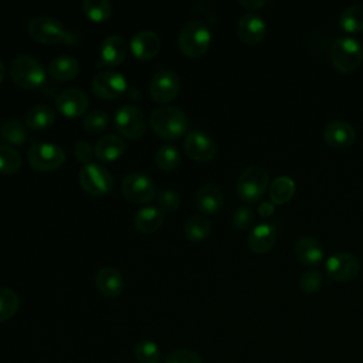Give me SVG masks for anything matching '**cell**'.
I'll return each instance as SVG.
<instances>
[{
    "instance_id": "obj_1",
    "label": "cell",
    "mask_w": 363,
    "mask_h": 363,
    "mask_svg": "<svg viewBox=\"0 0 363 363\" xmlns=\"http://www.w3.org/2000/svg\"><path fill=\"white\" fill-rule=\"evenodd\" d=\"M149 125L159 138L174 140L184 135L187 129V118L182 109L163 105L150 113Z\"/></svg>"
},
{
    "instance_id": "obj_2",
    "label": "cell",
    "mask_w": 363,
    "mask_h": 363,
    "mask_svg": "<svg viewBox=\"0 0 363 363\" xmlns=\"http://www.w3.org/2000/svg\"><path fill=\"white\" fill-rule=\"evenodd\" d=\"M330 61L342 74L353 72L363 61L362 43L352 35H340L330 45Z\"/></svg>"
},
{
    "instance_id": "obj_3",
    "label": "cell",
    "mask_w": 363,
    "mask_h": 363,
    "mask_svg": "<svg viewBox=\"0 0 363 363\" xmlns=\"http://www.w3.org/2000/svg\"><path fill=\"white\" fill-rule=\"evenodd\" d=\"M177 44L182 54L189 58H199L207 52L211 44V31L200 20L187 21L179 33Z\"/></svg>"
},
{
    "instance_id": "obj_4",
    "label": "cell",
    "mask_w": 363,
    "mask_h": 363,
    "mask_svg": "<svg viewBox=\"0 0 363 363\" xmlns=\"http://www.w3.org/2000/svg\"><path fill=\"white\" fill-rule=\"evenodd\" d=\"M11 81L23 89H35L45 81V69L43 64L31 55H17L9 67Z\"/></svg>"
},
{
    "instance_id": "obj_5",
    "label": "cell",
    "mask_w": 363,
    "mask_h": 363,
    "mask_svg": "<svg viewBox=\"0 0 363 363\" xmlns=\"http://www.w3.org/2000/svg\"><path fill=\"white\" fill-rule=\"evenodd\" d=\"M269 184V173L264 166L252 164L245 167L235 184L237 196L244 203H257L265 193L267 187Z\"/></svg>"
},
{
    "instance_id": "obj_6",
    "label": "cell",
    "mask_w": 363,
    "mask_h": 363,
    "mask_svg": "<svg viewBox=\"0 0 363 363\" xmlns=\"http://www.w3.org/2000/svg\"><path fill=\"white\" fill-rule=\"evenodd\" d=\"M30 166L37 172H54L65 162V152L61 146L48 142L33 143L27 150Z\"/></svg>"
},
{
    "instance_id": "obj_7",
    "label": "cell",
    "mask_w": 363,
    "mask_h": 363,
    "mask_svg": "<svg viewBox=\"0 0 363 363\" xmlns=\"http://www.w3.org/2000/svg\"><path fill=\"white\" fill-rule=\"evenodd\" d=\"M79 186L91 196H105L113 187L112 174L98 163L84 164L78 173Z\"/></svg>"
},
{
    "instance_id": "obj_8",
    "label": "cell",
    "mask_w": 363,
    "mask_h": 363,
    "mask_svg": "<svg viewBox=\"0 0 363 363\" xmlns=\"http://www.w3.org/2000/svg\"><path fill=\"white\" fill-rule=\"evenodd\" d=\"M121 190L123 197L133 204H146L157 194L155 182L143 173L133 172L123 177Z\"/></svg>"
},
{
    "instance_id": "obj_9",
    "label": "cell",
    "mask_w": 363,
    "mask_h": 363,
    "mask_svg": "<svg viewBox=\"0 0 363 363\" xmlns=\"http://www.w3.org/2000/svg\"><path fill=\"white\" fill-rule=\"evenodd\" d=\"M27 33L34 41L47 45L58 44L67 35L65 27L60 20L45 16L31 18L27 24Z\"/></svg>"
},
{
    "instance_id": "obj_10",
    "label": "cell",
    "mask_w": 363,
    "mask_h": 363,
    "mask_svg": "<svg viewBox=\"0 0 363 363\" xmlns=\"http://www.w3.org/2000/svg\"><path fill=\"white\" fill-rule=\"evenodd\" d=\"M325 271L335 282H349L359 275L360 262L352 252L337 251L326 259Z\"/></svg>"
},
{
    "instance_id": "obj_11",
    "label": "cell",
    "mask_w": 363,
    "mask_h": 363,
    "mask_svg": "<svg viewBox=\"0 0 363 363\" xmlns=\"http://www.w3.org/2000/svg\"><path fill=\"white\" fill-rule=\"evenodd\" d=\"M179 91H180L179 75L169 68L157 69L149 84V92L152 99L162 105L172 102L179 95Z\"/></svg>"
},
{
    "instance_id": "obj_12",
    "label": "cell",
    "mask_w": 363,
    "mask_h": 363,
    "mask_svg": "<svg viewBox=\"0 0 363 363\" xmlns=\"http://www.w3.org/2000/svg\"><path fill=\"white\" fill-rule=\"evenodd\" d=\"M113 122L119 135L132 140L142 138L146 130L143 112L133 105H123L116 109Z\"/></svg>"
},
{
    "instance_id": "obj_13",
    "label": "cell",
    "mask_w": 363,
    "mask_h": 363,
    "mask_svg": "<svg viewBox=\"0 0 363 363\" xmlns=\"http://www.w3.org/2000/svg\"><path fill=\"white\" fill-rule=\"evenodd\" d=\"M126 88L128 84L125 77L116 71H102L96 74L91 82L94 95L105 101L121 98L126 92Z\"/></svg>"
},
{
    "instance_id": "obj_14",
    "label": "cell",
    "mask_w": 363,
    "mask_h": 363,
    "mask_svg": "<svg viewBox=\"0 0 363 363\" xmlns=\"http://www.w3.org/2000/svg\"><path fill=\"white\" fill-rule=\"evenodd\" d=\"M186 155L196 162H210L217 153V145L210 135L201 130H191L186 135L184 142Z\"/></svg>"
},
{
    "instance_id": "obj_15",
    "label": "cell",
    "mask_w": 363,
    "mask_h": 363,
    "mask_svg": "<svg viewBox=\"0 0 363 363\" xmlns=\"http://www.w3.org/2000/svg\"><path fill=\"white\" fill-rule=\"evenodd\" d=\"M267 34L265 20L254 11L242 14L237 23V35L247 45H255L264 40Z\"/></svg>"
},
{
    "instance_id": "obj_16",
    "label": "cell",
    "mask_w": 363,
    "mask_h": 363,
    "mask_svg": "<svg viewBox=\"0 0 363 363\" xmlns=\"http://www.w3.org/2000/svg\"><path fill=\"white\" fill-rule=\"evenodd\" d=\"M323 139L333 149H346L356 140V129L343 119H333L323 128Z\"/></svg>"
},
{
    "instance_id": "obj_17",
    "label": "cell",
    "mask_w": 363,
    "mask_h": 363,
    "mask_svg": "<svg viewBox=\"0 0 363 363\" xmlns=\"http://www.w3.org/2000/svg\"><path fill=\"white\" fill-rule=\"evenodd\" d=\"M55 106L67 118H79L88 108V96L78 88H68L57 95Z\"/></svg>"
},
{
    "instance_id": "obj_18",
    "label": "cell",
    "mask_w": 363,
    "mask_h": 363,
    "mask_svg": "<svg viewBox=\"0 0 363 363\" xmlns=\"http://www.w3.org/2000/svg\"><path fill=\"white\" fill-rule=\"evenodd\" d=\"M162 41L155 31L143 30L136 33L130 40V52L139 61H147L160 51Z\"/></svg>"
},
{
    "instance_id": "obj_19",
    "label": "cell",
    "mask_w": 363,
    "mask_h": 363,
    "mask_svg": "<svg viewBox=\"0 0 363 363\" xmlns=\"http://www.w3.org/2000/svg\"><path fill=\"white\" fill-rule=\"evenodd\" d=\"M196 207L204 214H216L224 206V196L221 189L214 183L201 184L194 196Z\"/></svg>"
},
{
    "instance_id": "obj_20",
    "label": "cell",
    "mask_w": 363,
    "mask_h": 363,
    "mask_svg": "<svg viewBox=\"0 0 363 363\" xmlns=\"http://www.w3.org/2000/svg\"><path fill=\"white\" fill-rule=\"evenodd\" d=\"M294 254L301 264L308 267L318 265L325 257L322 244L312 235H301L296 238L294 244Z\"/></svg>"
},
{
    "instance_id": "obj_21",
    "label": "cell",
    "mask_w": 363,
    "mask_h": 363,
    "mask_svg": "<svg viewBox=\"0 0 363 363\" xmlns=\"http://www.w3.org/2000/svg\"><path fill=\"white\" fill-rule=\"evenodd\" d=\"M277 237H278V233H277V228L274 224L261 223V224H257L250 231L247 244L252 252L265 254L269 250H272V247L277 242Z\"/></svg>"
},
{
    "instance_id": "obj_22",
    "label": "cell",
    "mask_w": 363,
    "mask_h": 363,
    "mask_svg": "<svg viewBox=\"0 0 363 363\" xmlns=\"http://www.w3.org/2000/svg\"><path fill=\"white\" fill-rule=\"evenodd\" d=\"M98 292L106 298H118L123 291V277L113 267H102L95 275Z\"/></svg>"
},
{
    "instance_id": "obj_23",
    "label": "cell",
    "mask_w": 363,
    "mask_h": 363,
    "mask_svg": "<svg viewBox=\"0 0 363 363\" xmlns=\"http://www.w3.org/2000/svg\"><path fill=\"white\" fill-rule=\"evenodd\" d=\"M128 54V44L126 41L116 35H108L99 48V60H101V65L105 67H116L119 65L125 57Z\"/></svg>"
},
{
    "instance_id": "obj_24",
    "label": "cell",
    "mask_w": 363,
    "mask_h": 363,
    "mask_svg": "<svg viewBox=\"0 0 363 363\" xmlns=\"http://www.w3.org/2000/svg\"><path fill=\"white\" fill-rule=\"evenodd\" d=\"M123 152H125L123 139L113 133L101 136L94 146V153L96 159L101 162H115L122 156Z\"/></svg>"
},
{
    "instance_id": "obj_25",
    "label": "cell",
    "mask_w": 363,
    "mask_h": 363,
    "mask_svg": "<svg viewBox=\"0 0 363 363\" xmlns=\"http://www.w3.org/2000/svg\"><path fill=\"white\" fill-rule=\"evenodd\" d=\"M79 72V62L71 55H58L48 64V74L55 81H71Z\"/></svg>"
},
{
    "instance_id": "obj_26",
    "label": "cell",
    "mask_w": 363,
    "mask_h": 363,
    "mask_svg": "<svg viewBox=\"0 0 363 363\" xmlns=\"http://www.w3.org/2000/svg\"><path fill=\"white\" fill-rule=\"evenodd\" d=\"M163 221V211L157 207H143L133 217V225L142 234H152L157 231Z\"/></svg>"
},
{
    "instance_id": "obj_27",
    "label": "cell",
    "mask_w": 363,
    "mask_h": 363,
    "mask_svg": "<svg viewBox=\"0 0 363 363\" xmlns=\"http://www.w3.org/2000/svg\"><path fill=\"white\" fill-rule=\"evenodd\" d=\"M55 121L54 111L47 105H35L27 111L24 116V125L33 130H41L50 128Z\"/></svg>"
},
{
    "instance_id": "obj_28",
    "label": "cell",
    "mask_w": 363,
    "mask_h": 363,
    "mask_svg": "<svg viewBox=\"0 0 363 363\" xmlns=\"http://www.w3.org/2000/svg\"><path fill=\"white\" fill-rule=\"evenodd\" d=\"M184 237L193 242L204 241L211 233V223L204 216H191L183 225Z\"/></svg>"
},
{
    "instance_id": "obj_29",
    "label": "cell",
    "mask_w": 363,
    "mask_h": 363,
    "mask_svg": "<svg viewBox=\"0 0 363 363\" xmlns=\"http://www.w3.org/2000/svg\"><path fill=\"white\" fill-rule=\"evenodd\" d=\"M295 182L289 176H278L269 186V197L274 204H285L295 194Z\"/></svg>"
},
{
    "instance_id": "obj_30",
    "label": "cell",
    "mask_w": 363,
    "mask_h": 363,
    "mask_svg": "<svg viewBox=\"0 0 363 363\" xmlns=\"http://www.w3.org/2000/svg\"><path fill=\"white\" fill-rule=\"evenodd\" d=\"M339 26L349 34L363 31V4L357 3L346 7L339 17Z\"/></svg>"
},
{
    "instance_id": "obj_31",
    "label": "cell",
    "mask_w": 363,
    "mask_h": 363,
    "mask_svg": "<svg viewBox=\"0 0 363 363\" xmlns=\"http://www.w3.org/2000/svg\"><path fill=\"white\" fill-rule=\"evenodd\" d=\"M0 139L9 145H23L27 140L26 126L17 119H7L0 126Z\"/></svg>"
},
{
    "instance_id": "obj_32",
    "label": "cell",
    "mask_w": 363,
    "mask_h": 363,
    "mask_svg": "<svg viewBox=\"0 0 363 363\" xmlns=\"http://www.w3.org/2000/svg\"><path fill=\"white\" fill-rule=\"evenodd\" d=\"M84 14L94 23H104L112 14V4L108 0H84Z\"/></svg>"
},
{
    "instance_id": "obj_33",
    "label": "cell",
    "mask_w": 363,
    "mask_h": 363,
    "mask_svg": "<svg viewBox=\"0 0 363 363\" xmlns=\"http://www.w3.org/2000/svg\"><path fill=\"white\" fill-rule=\"evenodd\" d=\"M20 306V298L16 291L0 286V323L9 320L16 315Z\"/></svg>"
},
{
    "instance_id": "obj_34",
    "label": "cell",
    "mask_w": 363,
    "mask_h": 363,
    "mask_svg": "<svg viewBox=\"0 0 363 363\" xmlns=\"http://www.w3.org/2000/svg\"><path fill=\"white\" fill-rule=\"evenodd\" d=\"M133 356L138 363H159L162 353L159 346L152 340H140L135 345Z\"/></svg>"
},
{
    "instance_id": "obj_35",
    "label": "cell",
    "mask_w": 363,
    "mask_h": 363,
    "mask_svg": "<svg viewBox=\"0 0 363 363\" xmlns=\"http://www.w3.org/2000/svg\"><path fill=\"white\" fill-rule=\"evenodd\" d=\"M20 167H21L20 153L9 145H0V173L13 174L18 172Z\"/></svg>"
},
{
    "instance_id": "obj_36",
    "label": "cell",
    "mask_w": 363,
    "mask_h": 363,
    "mask_svg": "<svg viewBox=\"0 0 363 363\" xmlns=\"http://www.w3.org/2000/svg\"><path fill=\"white\" fill-rule=\"evenodd\" d=\"M155 162L162 170L172 172L180 164V153L174 146L164 145L155 153Z\"/></svg>"
},
{
    "instance_id": "obj_37",
    "label": "cell",
    "mask_w": 363,
    "mask_h": 363,
    "mask_svg": "<svg viewBox=\"0 0 363 363\" xmlns=\"http://www.w3.org/2000/svg\"><path fill=\"white\" fill-rule=\"evenodd\" d=\"M108 122H109V116L105 111H101V109H96V111H92L89 112L85 118H84V129L88 132V133H99L102 132L104 129H106L108 126Z\"/></svg>"
},
{
    "instance_id": "obj_38",
    "label": "cell",
    "mask_w": 363,
    "mask_h": 363,
    "mask_svg": "<svg viewBox=\"0 0 363 363\" xmlns=\"http://www.w3.org/2000/svg\"><path fill=\"white\" fill-rule=\"evenodd\" d=\"M323 284V278H322V274L316 269H311V271H306L301 275L299 278V289L303 292V294H315L320 289Z\"/></svg>"
},
{
    "instance_id": "obj_39",
    "label": "cell",
    "mask_w": 363,
    "mask_h": 363,
    "mask_svg": "<svg viewBox=\"0 0 363 363\" xmlns=\"http://www.w3.org/2000/svg\"><path fill=\"white\" fill-rule=\"evenodd\" d=\"M164 363H203V359L190 349H176L166 354Z\"/></svg>"
},
{
    "instance_id": "obj_40",
    "label": "cell",
    "mask_w": 363,
    "mask_h": 363,
    "mask_svg": "<svg viewBox=\"0 0 363 363\" xmlns=\"http://www.w3.org/2000/svg\"><path fill=\"white\" fill-rule=\"evenodd\" d=\"M157 203L162 210L164 211H174L179 208L182 203V197L176 190L166 189L157 193Z\"/></svg>"
},
{
    "instance_id": "obj_41",
    "label": "cell",
    "mask_w": 363,
    "mask_h": 363,
    "mask_svg": "<svg viewBox=\"0 0 363 363\" xmlns=\"http://www.w3.org/2000/svg\"><path fill=\"white\" fill-rule=\"evenodd\" d=\"M254 218H255L254 211H252L248 206H240V207L234 211L231 221H233V225H234L237 230H241V231H242V230H247V228H250V227L252 225Z\"/></svg>"
},
{
    "instance_id": "obj_42",
    "label": "cell",
    "mask_w": 363,
    "mask_h": 363,
    "mask_svg": "<svg viewBox=\"0 0 363 363\" xmlns=\"http://www.w3.org/2000/svg\"><path fill=\"white\" fill-rule=\"evenodd\" d=\"M92 155H94V149L92 146L85 142V140H79L75 143L74 146V156L78 162L84 163V164H88L91 163V159H92Z\"/></svg>"
},
{
    "instance_id": "obj_43",
    "label": "cell",
    "mask_w": 363,
    "mask_h": 363,
    "mask_svg": "<svg viewBox=\"0 0 363 363\" xmlns=\"http://www.w3.org/2000/svg\"><path fill=\"white\" fill-rule=\"evenodd\" d=\"M238 3H240L244 9H247V10L255 13L258 9L267 6L269 1H268V0H240Z\"/></svg>"
},
{
    "instance_id": "obj_44",
    "label": "cell",
    "mask_w": 363,
    "mask_h": 363,
    "mask_svg": "<svg viewBox=\"0 0 363 363\" xmlns=\"http://www.w3.org/2000/svg\"><path fill=\"white\" fill-rule=\"evenodd\" d=\"M257 211H258V214H259L261 217L267 218V217H271V216L274 214V211H275V206H274V203H272V201H267V200H264V201H261V203L258 204Z\"/></svg>"
},
{
    "instance_id": "obj_45",
    "label": "cell",
    "mask_w": 363,
    "mask_h": 363,
    "mask_svg": "<svg viewBox=\"0 0 363 363\" xmlns=\"http://www.w3.org/2000/svg\"><path fill=\"white\" fill-rule=\"evenodd\" d=\"M4 75H6V67H4L3 61L0 60V82L4 79Z\"/></svg>"
}]
</instances>
